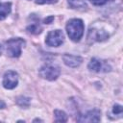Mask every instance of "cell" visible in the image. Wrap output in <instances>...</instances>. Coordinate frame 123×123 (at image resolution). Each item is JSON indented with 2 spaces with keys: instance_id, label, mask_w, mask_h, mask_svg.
Listing matches in <instances>:
<instances>
[{
  "instance_id": "9",
  "label": "cell",
  "mask_w": 123,
  "mask_h": 123,
  "mask_svg": "<svg viewBox=\"0 0 123 123\" xmlns=\"http://www.w3.org/2000/svg\"><path fill=\"white\" fill-rule=\"evenodd\" d=\"M62 61L64 62L65 65L69 66V67H78L82 62L83 59L80 56H75V55H70V54H64L62 56Z\"/></svg>"
},
{
  "instance_id": "6",
  "label": "cell",
  "mask_w": 123,
  "mask_h": 123,
  "mask_svg": "<svg viewBox=\"0 0 123 123\" xmlns=\"http://www.w3.org/2000/svg\"><path fill=\"white\" fill-rule=\"evenodd\" d=\"M18 84V75L15 71L9 70L6 71L3 76V82L2 85L7 89H12L14 88Z\"/></svg>"
},
{
  "instance_id": "10",
  "label": "cell",
  "mask_w": 123,
  "mask_h": 123,
  "mask_svg": "<svg viewBox=\"0 0 123 123\" xmlns=\"http://www.w3.org/2000/svg\"><path fill=\"white\" fill-rule=\"evenodd\" d=\"M11 11H12V3L10 2L1 3L0 2V20L6 18L8 14H10Z\"/></svg>"
},
{
  "instance_id": "8",
  "label": "cell",
  "mask_w": 123,
  "mask_h": 123,
  "mask_svg": "<svg viewBox=\"0 0 123 123\" xmlns=\"http://www.w3.org/2000/svg\"><path fill=\"white\" fill-rule=\"evenodd\" d=\"M101 119V111L98 109H93L86 111L85 114L77 118L78 122H98Z\"/></svg>"
},
{
  "instance_id": "15",
  "label": "cell",
  "mask_w": 123,
  "mask_h": 123,
  "mask_svg": "<svg viewBox=\"0 0 123 123\" xmlns=\"http://www.w3.org/2000/svg\"><path fill=\"white\" fill-rule=\"evenodd\" d=\"M122 111H123V108L121 105L119 104H115L112 108V112L114 114H122Z\"/></svg>"
},
{
  "instance_id": "11",
  "label": "cell",
  "mask_w": 123,
  "mask_h": 123,
  "mask_svg": "<svg viewBox=\"0 0 123 123\" xmlns=\"http://www.w3.org/2000/svg\"><path fill=\"white\" fill-rule=\"evenodd\" d=\"M68 5L71 9H78V10H84L87 7L86 3L84 0H68Z\"/></svg>"
},
{
  "instance_id": "3",
  "label": "cell",
  "mask_w": 123,
  "mask_h": 123,
  "mask_svg": "<svg viewBox=\"0 0 123 123\" xmlns=\"http://www.w3.org/2000/svg\"><path fill=\"white\" fill-rule=\"evenodd\" d=\"M60 68L56 65L52 64H45L41 66L38 70V74L41 78L49 80V81H54L60 76Z\"/></svg>"
},
{
  "instance_id": "4",
  "label": "cell",
  "mask_w": 123,
  "mask_h": 123,
  "mask_svg": "<svg viewBox=\"0 0 123 123\" xmlns=\"http://www.w3.org/2000/svg\"><path fill=\"white\" fill-rule=\"evenodd\" d=\"M110 37V34L103 28H98L95 26H91L88 30L87 34V39L90 42L95 41H104L108 39Z\"/></svg>"
},
{
  "instance_id": "17",
  "label": "cell",
  "mask_w": 123,
  "mask_h": 123,
  "mask_svg": "<svg viewBox=\"0 0 123 123\" xmlns=\"http://www.w3.org/2000/svg\"><path fill=\"white\" fill-rule=\"evenodd\" d=\"M58 0H37V4H53L56 3Z\"/></svg>"
},
{
  "instance_id": "19",
  "label": "cell",
  "mask_w": 123,
  "mask_h": 123,
  "mask_svg": "<svg viewBox=\"0 0 123 123\" xmlns=\"http://www.w3.org/2000/svg\"><path fill=\"white\" fill-rule=\"evenodd\" d=\"M5 107H6V104L2 100H0V109H4Z\"/></svg>"
},
{
  "instance_id": "12",
  "label": "cell",
  "mask_w": 123,
  "mask_h": 123,
  "mask_svg": "<svg viewBox=\"0 0 123 123\" xmlns=\"http://www.w3.org/2000/svg\"><path fill=\"white\" fill-rule=\"evenodd\" d=\"M54 114H55V121L56 122H66L67 121V115L64 111H60V110H55Z\"/></svg>"
},
{
  "instance_id": "20",
  "label": "cell",
  "mask_w": 123,
  "mask_h": 123,
  "mask_svg": "<svg viewBox=\"0 0 123 123\" xmlns=\"http://www.w3.org/2000/svg\"><path fill=\"white\" fill-rule=\"evenodd\" d=\"M1 53H2V46L0 45V55H1Z\"/></svg>"
},
{
  "instance_id": "1",
  "label": "cell",
  "mask_w": 123,
  "mask_h": 123,
  "mask_svg": "<svg viewBox=\"0 0 123 123\" xmlns=\"http://www.w3.org/2000/svg\"><path fill=\"white\" fill-rule=\"evenodd\" d=\"M84 29L85 27H84L83 20L79 18L70 19L66 24L67 35L69 38H71V40L73 41H80V39L84 35Z\"/></svg>"
},
{
  "instance_id": "13",
  "label": "cell",
  "mask_w": 123,
  "mask_h": 123,
  "mask_svg": "<svg viewBox=\"0 0 123 123\" xmlns=\"http://www.w3.org/2000/svg\"><path fill=\"white\" fill-rule=\"evenodd\" d=\"M41 27L39 26V24L37 23V22H36V23H32L31 25H29L28 27H27V31L29 32V33H31V34H34V35H37V34H39L40 32H41Z\"/></svg>"
},
{
  "instance_id": "14",
  "label": "cell",
  "mask_w": 123,
  "mask_h": 123,
  "mask_svg": "<svg viewBox=\"0 0 123 123\" xmlns=\"http://www.w3.org/2000/svg\"><path fill=\"white\" fill-rule=\"evenodd\" d=\"M30 98L25 96H19L16 98V104L22 108H28L30 105Z\"/></svg>"
},
{
  "instance_id": "7",
  "label": "cell",
  "mask_w": 123,
  "mask_h": 123,
  "mask_svg": "<svg viewBox=\"0 0 123 123\" xmlns=\"http://www.w3.org/2000/svg\"><path fill=\"white\" fill-rule=\"evenodd\" d=\"M88 69L94 72H107L111 70V66L106 62H102L97 58H92L87 65Z\"/></svg>"
},
{
  "instance_id": "2",
  "label": "cell",
  "mask_w": 123,
  "mask_h": 123,
  "mask_svg": "<svg viewBox=\"0 0 123 123\" xmlns=\"http://www.w3.org/2000/svg\"><path fill=\"white\" fill-rule=\"evenodd\" d=\"M25 45V40L20 37L11 38L6 41L7 55L12 58H18L21 55V49Z\"/></svg>"
},
{
  "instance_id": "16",
  "label": "cell",
  "mask_w": 123,
  "mask_h": 123,
  "mask_svg": "<svg viewBox=\"0 0 123 123\" xmlns=\"http://www.w3.org/2000/svg\"><path fill=\"white\" fill-rule=\"evenodd\" d=\"M89 1L95 6H101V5H104L108 2V0H89Z\"/></svg>"
},
{
  "instance_id": "5",
  "label": "cell",
  "mask_w": 123,
  "mask_h": 123,
  "mask_svg": "<svg viewBox=\"0 0 123 123\" xmlns=\"http://www.w3.org/2000/svg\"><path fill=\"white\" fill-rule=\"evenodd\" d=\"M64 40V36L62 31L61 30H54V31H50L47 36H46V39H45V43L48 46H52V47H58L61 44H62Z\"/></svg>"
},
{
  "instance_id": "18",
  "label": "cell",
  "mask_w": 123,
  "mask_h": 123,
  "mask_svg": "<svg viewBox=\"0 0 123 123\" xmlns=\"http://www.w3.org/2000/svg\"><path fill=\"white\" fill-rule=\"evenodd\" d=\"M53 20H54V16H53V15H50V16L46 17V18L43 20V22H44L45 24H50V23H51Z\"/></svg>"
}]
</instances>
